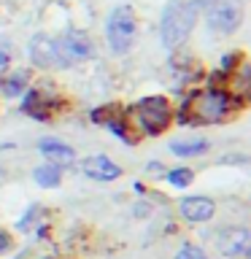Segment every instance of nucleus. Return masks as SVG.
<instances>
[{"label": "nucleus", "mask_w": 251, "mask_h": 259, "mask_svg": "<svg viewBox=\"0 0 251 259\" xmlns=\"http://www.w3.org/2000/svg\"><path fill=\"white\" fill-rule=\"evenodd\" d=\"M238 105H243V103L227 87H208L197 95L186 97L176 113V119H178V124H189V127L222 124V121L232 116Z\"/></svg>", "instance_id": "obj_1"}, {"label": "nucleus", "mask_w": 251, "mask_h": 259, "mask_svg": "<svg viewBox=\"0 0 251 259\" xmlns=\"http://www.w3.org/2000/svg\"><path fill=\"white\" fill-rule=\"evenodd\" d=\"M127 113V121L130 127L135 130V135H149V138H157L162 135L165 130L170 127V121H173V105H170L168 97L162 95H151V97H143V100H138Z\"/></svg>", "instance_id": "obj_2"}, {"label": "nucleus", "mask_w": 251, "mask_h": 259, "mask_svg": "<svg viewBox=\"0 0 251 259\" xmlns=\"http://www.w3.org/2000/svg\"><path fill=\"white\" fill-rule=\"evenodd\" d=\"M200 8H202V0H170L159 22L162 46H168V49L181 46L189 38V32L194 30Z\"/></svg>", "instance_id": "obj_3"}, {"label": "nucleus", "mask_w": 251, "mask_h": 259, "mask_svg": "<svg viewBox=\"0 0 251 259\" xmlns=\"http://www.w3.org/2000/svg\"><path fill=\"white\" fill-rule=\"evenodd\" d=\"M138 35V19L135 11L130 6H119L113 8L105 19V40H108L113 54H127L135 44Z\"/></svg>", "instance_id": "obj_4"}, {"label": "nucleus", "mask_w": 251, "mask_h": 259, "mask_svg": "<svg viewBox=\"0 0 251 259\" xmlns=\"http://www.w3.org/2000/svg\"><path fill=\"white\" fill-rule=\"evenodd\" d=\"M202 16H205L208 27L222 35H230L240 27L243 22V6L240 0H202Z\"/></svg>", "instance_id": "obj_5"}, {"label": "nucleus", "mask_w": 251, "mask_h": 259, "mask_svg": "<svg viewBox=\"0 0 251 259\" xmlns=\"http://www.w3.org/2000/svg\"><path fill=\"white\" fill-rule=\"evenodd\" d=\"M30 60L38 68H70L60 38H49V35H35L30 40Z\"/></svg>", "instance_id": "obj_6"}, {"label": "nucleus", "mask_w": 251, "mask_h": 259, "mask_svg": "<svg viewBox=\"0 0 251 259\" xmlns=\"http://www.w3.org/2000/svg\"><path fill=\"white\" fill-rule=\"evenodd\" d=\"M216 248L222 256H248L251 238L246 227H227L216 235Z\"/></svg>", "instance_id": "obj_7"}, {"label": "nucleus", "mask_w": 251, "mask_h": 259, "mask_svg": "<svg viewBox=\"0 0 251 259\" xmlns=\"http://www.w3.org/2000/svg\"><path fill=\"white\" fill-rule=\"evenodd\" d=\"M60 44H62V52H65L70 65L73 62H84V60L92 57V40H89L87 32H81V30H68L60 38Z\"/></svg>", "instance_id": "obj_8"}, {"label": "nucleus", "mask_w": 251, "mask_h": 259, "mask_svg": "<svg viewBox=\"0 0 251 259\" xmlns=\"http://www.w3.org/2000/svg\"><path fill=\"white\" fill-rule=\"evenodd\" d=\"M178 210L186 222H208L216 213V202L211 197H202V194H192V197H184L178 202Z\"/></svg>", "instance_id": "obj_9"}, {"label": "nucleus", "mask_w": 251, "mask_h": 259, "mask_svg": "<svg viewBox=\"0 0 251 259\" xmlns=\"http://www.w3.org/2000/svg\"><path fill=\"white\" fill-rule=\"evenodd\" d=\"M81 170H84L89 178H95V181H113V178L121 176V167L113 159L103 157V154H97V157H87L84 162H81Z\"/></svg>", "instance_id": "obj_10"}, {"label": "nucleus", "mask_w": 251, "mask_h": 259, "mask_svg": "<svg viewBox=\"0 0 251 259\" xmlns=\"http://www.w3.org/2000/svg\"><path fill=\"white\" fill-rule=\"evenodd\" d=\"M57 103H60L57 97H46L44 92H38V89H35V92H27V95H24L22 111L30 113L32 119H49L57 108H60Z\"/></svg>", "instance_id": "obj_11"}, {"label": "nucleus", "mask_w": 251, "mask_h": 259, "mask_svg": "<svg viewBox=\"0 0 251 259\" xmlns=\"http://www.w3.org/2000/svg\"><path fill=\"white\" fill-rule=\"evenodd\" d=\"M38 149L44 157H49L54 162V165L60 167H68L76 162V151L70 149V146H65L62 141H54V138H44V141H38Z\"/></svg>", "instance_id": "obj_12"}, {"label": "nucleus", "mask_w": 251, "mask_h": 259, "mask_svg": "<svg viewBox=\"0 0 251 259\" xmlns=\"http://www.w3.org/2000/svg\"><path fill=\"white\" fill-rule=\"evenodd\" d=\"M32 178H35V184L44 186V189H54V186H60V181H62V167L54 165V162H46V165L32 170Z\"/></svg>", "instance_id": "obj_13"}, {"label": "nucleus", "mask_w": 251, "mask_h": 259, "mask_svg": "<svg viewBox=\"0 0 251 259\" xmlns=\"http://www.w3.org/2000/svg\"><path fill=\"white\" fill-rule=\"evenodd\" d=\"M208 141H202V138H197V141H176L170 143V151L176 154V157H197V154H205L208 151Z\"/></svg>", "instance_id": "obj_14"}, {"label": "nucleus", "mask_w": 251, "mask_h": 259, "mask_svg": "<svg viewBox=\"0 0 251 259\" xmlns=\"http://www.w3.org/2000/svg\"><path fill=\"white\" fill-rule=\"evenodd\" d=\"M24 87H27V73H22V70H16V73H11L8 78L0 81V92H3L6 97L22 95V92H24Z\"/></svg>", "instance_id": "obj_15"}, {"label": "nucleus", "mask_w": 251, "mask_h": 259, "mask_svg": "<svg viewBox=\"0 0 251 259\" xmlns=\"http://www.w3.org/2000/svg\"><path fill=\"white\" fill-rule=\"evenodd\" d=\"M192 178H194V173H192L189 167H176V170H170V173H168V181L173 184V186H178V189L189 186Z\"/></svg>", "instance_id": "obj_16"}, {"label": "nucleus", "mask_w": 251, "mask_h": 259, "mask_svg": "<svg viewBox=\"0 0 251 259\" xmlns=\"http://www.w3.org/2000/svg\"><path fill=\"white\" fill-rule=\"evenodd\" d=\"M176 259H208V254L202 251L200 246H192V243H186L181 246V251L176 254Z\"/></svg>", "instance_id": "obj_17"}, {"label": "nucleus", "mask_w": 251, "mask_h": 259, "mask_svg": "<svg viewBox=\"0 0 251 259\" xmlns=\"http://www.w3.org/2000/svg\"><path fill=\"white\" fill-rule=\"evenodd\" d=\"M11 65V44L6 38H0V70Z\"/></svg>", "instance_id": "obj_18"}, {"label": "nucleus", "mask_w": 251, "mask_h": 259, "mask_svg": "<svg viewBox=\"0 0 251 259\" xmlns=\"http://www.w3.org/2000/svg\"><path fill=\"white\" fill-rule=\"evenodd\" d=\"M6 248H11V235H8V232H3V230H0V254H3V251Z\"/></svg>", "instance_id": "obj_19"}]
</instances>
